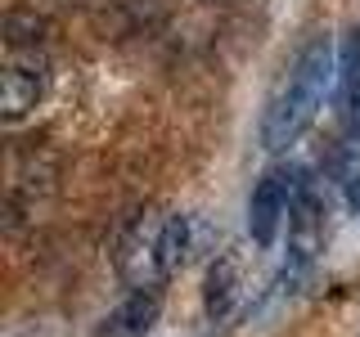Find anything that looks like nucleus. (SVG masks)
<instances>
[{
    "instance_id": "nucleus-2",
    "label": "nucleus",
    "mask_w": 360,
    "mask_h": 337,
    "mask_svg": "<svg viewBox=\"0 0 360 337\" xmlns=\"http://www.w3.org/2000/svg\"><path fill=\"white\" fill-rule=\"evenodd\" d=\"M292 194H297V176L292 171H266L257 180L252 198H248V234L257 247H270L279 239V225L292 211Z\"/></svg>"
},
{
    "instance_id": "nucleus-7",
    "label": "nucleus",
    "mask_w": 360,
    "mask_h": 337,
    "mask_svg": "<svg viewBox=\"0 0 360 337\" xmlns=\"http://www.w3.org/2000/svg\"><path fill=\"white\" fill-rule=\"evenodd\" d=\"M194 252V216L176 211V216L162 220V234H158V265H162V279H172L180 265Z\"/></svg>"
},
{
    "instance_id": "nucleus-3",
    "label": "nucleus",
    "mask_w": 360,
    "mask_h": 337,
    "mask_svg": "<svg viewBox=\"0 0 360 337\" xmlns=\"http://www.w3.org/2000/svg\"><path fill=\"white\" fill-rule=\"evenodd\" d=\"M45 95V63L37 50H9V63L0 72V117L22 121Z\"/></svg>"
},
{
    "instance_id": "nucleus-8",
    "label": "nucleus",
    "mask_w": 360,
    "mask_h": 337,
    "mask_svg": "<svg viewBox=\"0 0 360 337\" xmlns=\"http://www.w3.org/2000/svg\"><path fill=\"white\" fill-rule=\"evenodd\" d=\"M338 112L342 121L360 117V27L338 50Z\"/></svg>"
},
{
    "instance_id": "nucleus-6",
    "label": "nucleus",
    "mask_w": 360,
    "mask_h": 337,
    "mask_svg": "<svg viewBox=\"0 0 360 337\" xmlns=\"http://www.w3.org/2000/svg\"><path fill=\"white\" fill-rule=\"evenodd\" d=\"M239 288H243L239 252H221L217 261L207 265V284H202V306H207L212 319H225V315H230V306L239 301Z\"/></svg>"
},
{
    "instance_id": "nucleus-5",
    "label": "nucleus",
    "mask_w": 360,
    "mask_h": 337,
    "mask_svg": "<svg viewBox=\"0 0 360 337\" xmlns=\"http://www.w3.org/2000/svg\"><path fill=\"white\" fill-rule=\"evenodd\" d=\"M158 315H162V292L158 288H131L127 297L104 315V324L95 329V337H149Z\"/></svg>"
},
{
    "instance_id": "nucleus-9",
    "label": "nucleus",
    "mask_w": 360,
    "mask_h": 337,
    "mask_svg": "<svg viewBox=\"0 0 360 337\" xmlns=\"http://www.w3.org/2000/svg\"><path fill=\"white\" fill-rule=\"evenodd\" d=\"M50 37V22L37 9H9L5 14V45L9 50H37Z\"/></svg>"
},
{
    "instance_id": "nucleus-10",
    "label": "nucleus",
    "mask_w": 360,
    "mask_h": 337,
    "mask_svg": "<svg viewBox=\"0 0 360 337\" xmlns=\"http://www.w3.org/2000/svg\"><path fill=\"white\" fill-rule=\"evenodd\" d=\"M347 202H352V207L360 211V171L352 176V185H347Z\"/></svg>"
},
{
    "instance_id": "nucleus-1",
    "label": "nucleus",
    "mask_w": 360,
    "mask_h": 337,
    "mask_svg": "<svg viewBox=\"0 0 360 337\" xmlns=\"http://www.w3.org/2000/svg\"><path fill=\"white\" fill-rule=\"evenodd\" d=\"M338 81V54L329 37H315L302 45L297 63H292L288 81L275 90V99L262 112V149L266 153H284L288 144H297L302 135L315 126L329 86Z\"/></svg>"
},
{
    "instance_id": "nucleus-4",
    "label": "nucleus",
    "mask_w": 360,
    "mask_h": 337,
    "mask_svg": "<svg viewBox=\"0 0 360 337\" xmlns=\"http://www.w3.org/2000/svg\"><path fill=\"white\" fill-rule=\"evenodd\" d=\"M167 216H140L131 225V234L122 239L117 270L131 288H158L162 284V265H158V234H162Z\"/></svg>"
}]
</instances>
